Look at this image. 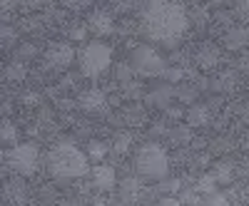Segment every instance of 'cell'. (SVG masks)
<instances>
[{"instance_id":"74e56055","label":"cell","mask_w":249,"mask_h":206,"mask_svg":"<svg viewBox=\"0 0 249 206\" xmlns=\"http://www.w3.org/2000/svg\"><path fill=\"white\" fill-rule=\"evenodd\" d=\"M0 72H3V63H0Z\"/></svg>"},{"instance_id":"44dd1931","label":"cell","mask_w":249,"mask_h":206,"mask_svg":"<svg viewBox=\"0 0 249 206\" xmlns=\"http://www.w3.org/2000/svg\"><path fill=\"white\" fill-rule=\"evenodd\" d=\"M3 72H5L8 82H20V79H25V75H28V65L23 63V60H13Z\"/></svg>"},{"instance_id":"8fae6325","label":"cell","mask_w":249,"mask_h":206,"mask_svg":"<svg viewBox=\"0 0 249 206\" xmlns=\"http://www.w3.org/2000/svg\"><path fill=\"white\" fill-rule=\"evenodd\" d=\"M92 187L100 191H110L117 187V172L110 167V164H97L92 169Z\"/></svg>"},{"instance_id":"d6986e66","label":"cell","mask_w":249,"mask_h":206,"mask_svg":"<svg viewBox=\"0 0 249 206\" xmlns=\"http://www.w3.org/2000/svg\"><path fill=\"white\" fill-rule=\"evenodd\" d=\"M107 152H110V147H107V144L105 142H102V139H90L88 142V159L90 161H102V159H105L107 157Z\"/></svg>"},{"instance_id":"5b68a950","label":"cell","mask_w":249,"mask_h":206,"mask_svg":"<svg viewBox=\"0 0 249 206\" xmlns=\"http://www.w3.org/2000/svg\"><path fill=\"white\" fill-rule=\"evenodd\" d=\"M130 65L137 75L142 77H160V75H167V63L157 48L152 45H137L132 50V57H130Z\"/></svg>"},{"instance_id":"9a60e30c","label":"cell","mask_w":249,"mask_h":206,"mask_svg":"<svg viewBox=\"0 0 249 206\" xmlns=\"http://www.w3.org/2000/svg\"><path fill=\"white\" fill-rule=\"evenodd\" d=\"M247 45H249V28H230L224 32L227 50H244Z\"/></svg>"},{"instance_id":"3957f363","label":"cell","mask_w":249,"mask_h":206,"mask_svg":"<svg viewBox=\"0 0 249 206\" xmlns=\"http://www.w3.org/2000/svg\"><path fill=\"white\" fill-rule=\"evenodd\" d=\"M135 169L140 176L150 179V181H162V179H167V172H170V154L164 152L162 144L144 142L135 152Z\"/></svg>"},{"instance_id":"f35d334b","label":"cell","mask_w":249,"mask_h":206,"mask_svg":"<svg viewBox=\"0 0 249 206\" xmlns=\"http://www.w3.org/2000/svg\"><path fill=\"white\" fill-rule=\"evenodd\" d=\"M0 194H3V187H0Z\"/></svg>"},{"instance_id":"ffe728a7","label":"cell","mask_w":249,"mask_h":206,"mask_svg":"<svg viewBox=\"0 0 249 206\" xmlns=\"http://www.w3.org/2000/svg\"><path fill=\"white\" fill-rule=\"evenodd\" d=\"M130 149H132V134L130 132H117L112 137V152L120 154V157H124Z\"/></svg>"},{"instance_id":"cb8c5ba5","label":"cell","mask_w":249,"mask_h":206,"mask_svg":"<svg viewBox=\"0 0 249 206\" xmlns=\"http://www.w3.org/2000/svg\"><path fill=\"white\" fill-rule=\"evenodd\" d=\"M88 32H90V30H88L85 23H75V25L68 28V40H70V43H82V45H85Z\"/></svg>"},{"instance_id":"7a4b0ae2","label":"cell","mask_w":249,"mask_h":206,"mask_svg":"<svg viewBox=\"0 0 249 206\" xmlns=\"http://www.w3.org/2000/svg\"><path fill=\"white\" fill-rule=\"evenodd\" d=\"M48 172L53 179L57 181H70V179H80L90 172V159L82 152L75 142L70 139H60L55 142L50 152H48Z\"/></svg>"},{"instance_id":"5bb4252c","label":"cell","mask_w":249,"mask_h":206,"mask_svg":"<svg viewBox=\"0 0 249 206\" xmlns=\"http://www.w3.org/2000/svg\"><path fill=\"white\" fill-rule=\"evenodd\" d=\"M184 119H187V125H190V127H204V125H210V122H212V110L207 105H202V102H195V105L187 110Z\"/></svg>"},{"instance_id":"e575fe53","label":"cell","mask_w":249,"mask_h":206,"mask_svg":"<svg viewBox=\"0 0 249 206\" xmlns=\"http://www.w3.org/2000/svg\"><path fill=\"white\" fill-rule=\"evenodd\" d=\"M179 99H182V102L195 99V90H187V87H184V90H179Z\"/></svg>"},{"instance_id":"f546056e","label":"cell","mask_w":249,"mask_h":206,"mask_svg":"<svg viewBox=\"0 0 249 206\" xmlns=\"http://www.w3.org/2000/svg\"><path fill=\"white\" fill-rule=\"evenodd\" d=\"M20 102H23L25 107H37V102H40V95H37V92H23V97H20Z\"/></svg>"},{"instance_id":"7c38bea8","label":"cell","mask_w":249,"mask_h":206,"mask_svg":"<svg viewBox=\"0 0 249 206\" xmlns=\"http://www.w3.org/2000/svg\"><path fill=\"white\" fill-rule=\"evenodd\" d=\"M144 194V187H142V181L137 176H124L120 181V199L124 204H137Z\"/></svg>"},{"instance_id":"f1b7e54d","label":"cell","mask_w":249,"mask_h":206,"mask_svg":"<svg viewBox=\"0 0 249 206\" xmlns=\"http://www.w3.org/2000/svg\"><path fill=\"white\" fill-rule=\"evenodd\" d=\"M35 55H37V48L33 43H25L23 48H20V52H18V60H23V63H25V57H35Z\"/></svg>"},{"instance_id":"277c9868","label":"cell","mask_w":249,"mask_h":206,"mask_svg":"<svg viewBox=\"0 0 249 206\" xmlns=\"http://www.w3.org/2000/svg\"><path fill=\"white\" fill-rule=\"evenodd\" d=\"M112 65V50L110 45L100 43V40H92V43H85L80 50H77V67H80V75L82 77H100L105 75Z\"/></svg>"},{"instance_id":"e0dca14e","label":"cell","mask_w":249,"mask_h":206,"mask_svg":"<svg viewBox=\"0 0 249 206\" xmlns=\"http://www.w3.org/2000/svg\"><path fill=\"white\" fill-rule=\"evenodd\" d=\"M210 174L217 179V184H232L237 172H234V164H232V161H217L214 169H212Z\"/></svg>"},{"instance_id":"d590c367","label":"cell","mask_w":249,"mask_h":206,"mask_svg":"<svg viewBox=\"0 0 249 206\" xmlns=\"http://www.w3.org/2000/svg\"><path fill=\"white\" fill-rule=\"evenodd\" d=\"M55 206H80L77 201H72V199H62V201H57Z\"/></svg>"},{"instance_id":"8d00e7d4","label":"cell","mask_w":249,"mask_h":206,"mask_svg":"<svg viewBox=\"0 0 249 206\" xmlns=\"http://www.w3.org/2000/svg\"><path fill=\"white\" fill-rule=\"evenodd\" d=\"M242 114H244V122H247V125H249V102H247V105H244V110H242Z\"/></svg>"},{"instance_id":"4fadbf2b","label":"cell","mask_w":249,"mask_h":206,"mask_svg":"<svg viewBox=\"0 0 249 206\" xmlns=\"http://www.w3.org/2000/svg\"><path fill=\"white\" fill-rule=\"evenodd\" d=\"M195 60H197V67H202V70H212V67H217V65H219L222 55H219V48H217V45L204 43V45L197 50Z\"/></svg>"},{"instance_id":"1f68e13d","label":"cell","mask_w":249,"mask_h":206,"mask_svg":"<svg viewBox=\"0 0 249 206\" xmlns=\"http://www.w3.org/2000/svg\"><path fill=\"white\" fill-rule=\"evenodd\" d=\"M155 206H182V201H177L175 196H164V199H160Z\"/></svg>"},{"instance_id":"4dcf8cb0","label":"cell","mask_w":249,"mask_h":206,"mask_svg":"<svg viewBox=\"0 0 249 206\" xmlns=\"http://www.w3.org/2000/svg\"><path fill=\"white\" fill-rule=\"evenodd\" d=\"M13 8H15V3H0V20H8Z\"/></svg>"},{"instance_id":"836d02e7","label":"cell","mask_w":249,"mask_h":206,"mask_svg":"<svg viewBox=\"0 0 249 206\" xmlns=\"http://www.w3.org/2000/svg\"><path fill=\"white\" fill-rule=\"evenodd\" d=\"M239 70H242L244 75H249V52H244V55L239 57Z\"/></svg>"},{"instance_id":"484cf974","label":"cell","mask_w":249,"mask_h":206,"mask_svg":"<svg viewBox=\"0 0 249 206\" xmlns=\"http://www.w3.org/2000/svg\"><path fill=\"white\" fill-rule=\"evenodd\" d=\"M207 206H232V194L230 191H214L207 196Z\"/></svg>"},{"instance_id":"7402d4cb","label":"cell","mask_w":249,"mask_h":206,"mask_svg":"<svg viewBox=\"0 0 249 206\" xmlns=\"http://www.w3.org/2000/svg\"><path fill=\"white\" fill-rule=\"evenodd\" d=\"M212 87H214L217 92H230V90H234V87H237V75H234V72H222V75L212 82Z\"/></svg>"},{"instance_id":"d6a6232c","label":"cell","mask_w":249,"mask_h":206,"mask_svg":"<svg viewBox=\"0 0 249 206\" xmlns=\"http://www.w3.org/2000/svg\"><path fill=\"white\" fill-rule=\"evenodd\" d=\"M237 13H239L244 20H249V0H242V3H237Z\"/></svg>"},{"instance_id":"30bf717a","label":"cell","mask_w":249,"mask_h":206,"mask_svg":"<svg viewBox=\"0 0 249 206\" xmlns=\"http://www.w3.org/2000/svg\"><path fill=\"white\" fill-rule=\"evenodd\" d=\"M3 196L8 199V206H23L30 201V189L23 179H8L3 184Z\"/></svg>"},{"instance_id":"603a6c76","label":"cell","mask_w":249,"mask_h":206,"mask_svg":"<svg viewBox=\"0 0 249 206\" xmlns=\"http://www.w3.org/2000/svg\"><path fill=\"white\" fill-rule=\"evenodd\" d=\"M197 191L212 196V194L217 191V179H214L212 174H202V176L197 179Z\"/></svg>"},{"instance_id":"83f0119b","label":"cell","mask_w":249,"mask_h":206,"mask_svg":"<svg viewBox=\"0 0 249 206\" xmlns=\"http://www.w3.org/2000/svg\"><path fill=\"white\" fill-rule=\"evenodd\" d=\"M179 187H182L179 179H162V184H160V189L167 194V196H172L175 191H179Z\"/></svg>"},{"instance_id":"ba28073f","label":"cell","mask_w":249,"mask_h":206,"mask_svg":"<svg viewBox=\"0 0 249 206\" xmlns=\"http://www.w3.org/2000/svg\"><path fill=\"white\" fill-rule=\"evenodd\" d=\"M85 25L97 37H110L115 32V15L110 10H92L85 20Z\"/></svg>"},{"instance_id":"4316f807","label":"cell","mask_w":249,"mask_h":206,"mask_svg":"<svg viewBox=\"0 0 249 206\" xmlns=\"http://www.w3.org/2000/svg\"><path fill=\"white\" fill-rule=\"evenodd\" d=\"M124 122H127V125H142V122H144V112L140 107H130L127 112H124Z\"/></svg>"},{"instance_id":"d4e9b609","label":"cell","mask_w":249,"mask_h":206,"mask_svg":"<svg viewBox=\"0 0 249 206\" xmlns=\"http://www.w3.org/2000/svg\"><path fill=\"white\" fill-rule=\"evenodd\" d=\"M18 43V30L13 28V25H0V45H5V48H10V45H15Z\"/></svg>"},{"instance_id":"6da1fadb","label":"cell","mask_w":249,"mask_h":206,"mask_svg":"<svg viewBox=\"0 0 249 206\" xmlns=\"http://www.w3.org/2000/svg\"><path fill=\"white\" fill-rule=\"evenodd\" d=\"M140 28L152 43L175 48L190 28V15L179 3H147L140 10Z\"/></svg>"},{"instance_id":"ab89813d","label":"cell","mask_w":249,"mask_h":206,"mask_svg":"<svg viewBox=\"0 0 249 206\" xmlns=\"http://www.w3.org/2000/svg\"><path fill=\"white\" fill-rule=\"evenodd\" d=\"M0 206H8V204H0Z\"/></svg>"},{"instance_id":"9c48e42d","label":"cell","mask_w":249,"mask_h":206,"mask_svg":"<svg viewBox=\"0 0 249 206\" xmlns=\"http://www.w3.org/2000/svg\"><path fill=\"white\" fill-rule=\"evenodd\" d=\"M77 105H80L82 112H88V114H102L107 110V95L102 90H97V87H90L85 92H80Z\"/></svg>"},{"instance_id":"8992f818","label":"cell","mask_w":249,"mask_h":206,"mask_svg":"<svg viewBox=\"0 0 249 206\" xmlns=\"http://www.w3.org/2000/svg\"><path fill=\"white\" fill-rule=\"evenodd\" d=\"M5 164L20 176H30L37 172L40 167V149L37 144L33 142H23V144H15V147L8 149L5 154Z\"/></svg>"},{"instance_id":"ac0fdd59","label":"cell","mask_w":249,"mask_h":206,"mask_svg":"<svg viewBox=\"0 0 249 206\" xmlns=\"http://www.w3.org/2000/svg\"><path fill=\"white\" fill-rule=\"evenodd\" d=\"M172 90H170V85H162V87H155L152 92H150V102L155 107H164V110H170V99H172Z\"/></svg>"},{"instance_id":"2e32d148","label":"cell","mask_w":249,"mask_h":206,"mask_svg":"<svg viewBox=\"0 0 249 206\" xmlns=\"http://www.w3.org/2000/svg\"><path fill=\"white\" fill-rule=\"evenodd\" d=\"M18 127H15V122H10L8 117H0V144H10V147H15L18 144Z\"/></svg>"},{"instance_id":"52a82bcc","label":"cell","mask_w":249,"mask_h":206,"mask_svg":"<svg viewBox=\"0 0 249 206\" xmlns=\"http://www.w3.org/2000/svg\"><path fill=\"white\" fill-rule=\"evenodd\" d=\"M43 63L50 70H68L72 63H77V52L72 50L70 43H65V40H55V43H50L45 48Z\"/></svg>"}]
</instances>
